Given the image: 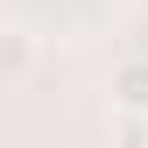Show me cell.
I'll return each mask as SVG.
<instances>
[{
  "label": "cell",
  "mask_w": 148,
  "mask_h": 148,
  "mask_svg": "<svg viewBox=\"0 0 148 148\" xmlns=\"http://www.w3.org/2000/svg\"><path fill=\"white\" fill-rule=\"evenodd\" d=\"M35 64H42V42H35L21 21H0V85L35 78Z\"/></svg>",
  "instance_id": "obj_1"
},
{
  "label": "cell",
  "mask_w": 148,
  "mask_h": 148,
  "mask_svg": "<svg viewBox=\"0 0 148 148\" xmlns=\"http://www.w3.org/2000/svg\"><path fill=\"white\" fill-rule=\"evenodd\" d=\"M113 106L127 120H148V57H120L113 64Z\"/></svg>",
  "instance_id": "obj_2"
}]
</instances>
